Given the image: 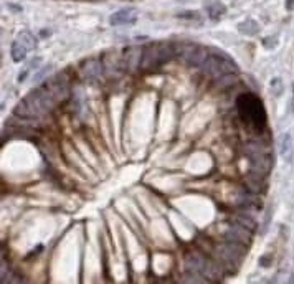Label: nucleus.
<instances>
[{
	"mask_svg": "<svg viewBox=\"0 0 294 284\" xmlns=\"http://www.w3.org/2000/svg\"><path fill=\"white\" fill-rule=\"evenodd\" d=\"M237 108L243 121L253 129L261 131L266 124V111L261 101L251 92H245L237 99Z\"/></svg>",
	"mask_w": 294,
	"mask_h": 284,
	"instance_id": "nucleus-2",
	"label": "nucleus"
},
{
	"mask_svg": "<svg viewBox=\"0 0 294 284\" xmlns=\"http://www.w3.org/2000/svg\"><path fill=\"white\" fill-rule=\"evenodd\" d=\"M225 238H226V241H230V243H237V244H242V246H246V244L251 243V230L235 223L233 227H230L225 231Z\"/></svg>",
	"mask_w": 294,
	"mask_h": 284,
	"instance_id": "nucleus-8",
	"label": "nucleus"
},
{
	"mask_svg": "<svg viewBox=\"0 0 294 284\" xmlns=\"http://www.w3.org/2000/svg\"><path fill=\"white\" fill-rule=\"evenodd\" d=\"M202 70L209 76L215 78V79L233 75V73L238 71L231 59L228 56H225L223 53H210L209 58H207L205 65L202 66Z\"/></svg>",
	"mask_w": 294,
	"mask_h": 284,
	"instance_id": "nucleus-3",
	"label": "nucleus"
},
{
	"mask_svg": "<svg viewBox=\"0 0 294 284\" xmlns=\"http://www.w3.org/2000/svg\"><path fill=\"white\" fill-rule=\"evenodd\" d=\"M270 255H264V256H261V260H259V264H261L263 268H268L270 264H271V261H270Z\"/></svg>",
	"mask_w": 294,
	"mask_h": 284,
	"instance_id": "nucleus-20",
	"label": "nucleus"
},
{
	"mask_svg": "<svg viewBox=\"0 0 294 284\" xmlns=\"http://www.w3.org/2000/svg\"><path fill=\"white\" fill-rule=\"evenodd\" d=\"M246 155H248L250 162L253 165V170L263 175L268 174L271 169V159L259 145H255V144L246 145Z\"/></svg>",
	"mask_w": 294,
	"mask_h": 284,
	"instance_id": "nucleus-6",
	"label": "nucleus"
},
{
	"mask_svg": "<svg viewBox=\"0 0 294 284\" xmlns=\"http://www.w3.org/2000/svg\"><path fill=\"white\" fill-rule=\"evenodd\" d=\"M81 76L86 81H95L101 76V63L96 59H86L81 66Z\"/></svg>",
	"mask_w": 294,
	"mask_h": 284,
	"instance_id": "nucleus-10",
	"label": "nucleus"
},
{
	"mask_svg": "<svg viewBox=\"0 0 294 284\" xmlns=\"http://www.w3.org/2000/svg\"><path fill=\"white\" fill-rule=\"evenodd\" d=\"M245 185H246V190L251 192V194H259V192H263L266 188V183L263 180V174H258V172H255V174H251L245 178Z\"/></svg>",
	"mask_w": 294,
	"mask_h": 284,
	"instance_id": "nucleus-12",
	"label": "nucleus"
},
{
	"mask_svg": "<svg viewBox=\"0 0 294 284\" xmlns=\"http://www.w3.org/2000/svg\"><path fill=\"white\" fill-rule=\"evenodd\" d=\"M237 223L242 225V227H245V228L251 230V231L256 228V222L253 220V218L246 216V215H238V216H237Z\"/></svg>",
	"mask_w": 294,
	"mask_h": 284,
	"instance_id": "nucleus-17",
	"label": "nucleus"
},
{
	"mask_svg": "<svg viewBox=\"0 0 294 284\" xmlns=\"http://www.w3.org/2000/svg\"><path fill=\"white\" fill-rule=\"evenodd\" d=\"M173 56V48L170 45L165 43H156L149 45L142 50V68H151V66H156L160 63H165L167 59H170Z\"/></svg>",
	"mask_w": 294,
	"mask_h": 284,
	"instance_id": "nucleus-4",
	"label": "nucleus"
},
{
	"mask_svg": "<svg viewBox=\"0 0 294 284\" xmlns=\"http://www.w3.org/2000/svg\"><path fill=\"white\" fill-rule=\"evenodd\" d=\"M238 30L242 31L243 35L253 37V35H256V33L259 31V25L255 22V20L248 18V20H245V22H242V23L238 25Z\"/></svg>",
	"mask_w": 294,
	"mask_h": 284,
	"instance_id": "nucleus-16",
	"label": "nucleus"
},
{
	"mask_svg": "<svg viewBox=\"0 0 294 284\" xmlns=\"http://www.w3.org/2000/svg\"><path fill=\"white\" fill-rule=\"evenodd\" d=\"M226 7L222 2H210L207 5V15H209L210 20H218L225 15Z\"/></svg>",
	"mask_w": 294,
	"mask_h": 284,
	"instance_id": "nucleus-15",
	"label": "nucleus"
},
{
	"mask_svg": "<svg viewBox=\"0 0 294 284\" xmlns=\"http://www.w3.org/2000/svg\"><path fill=\"white\" fill-rule=\"evenodd\" d=\"M35 45H37V40L33 38L32 33H28V31H20L18 37L13 40L12 48H10L12 59H13L15 63L25 61V58H26V55H28V51L35 48Z\"/></svg>",
	"mask_w": 294,
	"mask_h": 284,
	"instance_id": "nucleus-5",
	"label": "nucleus"
},
{
	"mask_svg": "<svg viewBox=\"0 0 294 284\" xmlns=\"http://www.w3.org/2000/svg\"><path fill=\"white\" fill-rule=\"evenodd\" d=\"M209 55L210 51L200 45H185L180 48V56L184 61H187L190 66H195V68H202Z\"/></svg>",
	"mask_w": 294,
	"mask_h": 284,
	"instance_id": "nucleus-7",
	"label": "nucleus"
},
{
	"mask_svg": "<svg viewBox=\"0 0 294 284\" xmlns=\"http://www.w3.org/2000/svg\"><path fill=\"white\" fill-rule=\"evenodd\" d=\"M66 91H68V83L62 76L51 78L50 81L43 83L40 88L30 91L22 101L17 104L15 114L18 117H40L45 116L55 109L58 103H62L66 98Z\"/></svg>",
	"mask_w": 294,
	"mask_h": 284,
	"instance_id": "nucleus-1",
	"label": "nucleus"
},
{
	"mask_svg": "<svg viewBox=\"0 0 294 284\" xmlns=\"http://www.w3.org/2000/svg\"><path fill=\"white\" fill-rule=\"evenodd\" d=\"M292 103H294V91H292ZM292 111H294V104H292Z\"/></svg>",
	"mask_w": 294,
	"mask_h": 284,
	"instance_id": "nucleus-22",
	"label": "nucleus"
},
{
	"mask_svg": "<svg viewBox=\"0 0 294 284\" xmlns=\"http://www.w3.org/2000/svg\"><path fill=\"white\" fill-rule=\"evenodd\" d=\"M40 65H42V58H40V56L30 59V61L23 66V70L18 73L17 81H18V83H23V81H26V78H28V76L32 75V73L37 70V68H40Z\"/></svg>",
	"mask_w": 294,
	"mask_h": 284,
	"instance_id": "nucleus-14",
	"label": "nucleus"
},
{
	"mask_svg": "<svg viewBox=\"0 0 294 284\" xmlns=\"http://www.w3.org/2000/svg\"><path fill=\"white\" fill-rule=\"evenodd\" d=\"M286 9H288V10L294 9V0H286Z\"/></svg>",
	"mask_w": 294,
	"mask_h": 284,
	"instance_id": "nucleus-21",
	"label": "nucleus"
},
{
	"mask_svg": "<svg viewBox=\"0 0 294 284\" xmlns=\"http://www.w3.org/2000/svg\"><path fill=\"white\" fill-rule=\"evenodd\" d=\"M50 71H51V66H46V68L37 71V75L33 76V83H40V81H42V79L46 76V73H50Z\"/></svg>",
	"mask_w": 294,
	"mask_h": 284,
	"instance_id": "nucleus-19",
	"label": "nucleus"
},
{
	"mask_svg": "<svg viewBox=\"0 0 294 284\" xmlns=\"http://www.w3.org/2000/svg\"><path fill=\"white\" fill-rule=\"evenodd\" d=\"M271 91H273V94H275V96H279L283 92V83H281V79H279V78H275L271 81Z\"/></svg>",
	"mask_w": 294,
	"mask_h": 284,
	"instance_id": "nucleus-18",
	"label": "nucleus"
},
{
	"mask_svg": "<svg viewBox=\"0 0 294 284\" xmlns=\"http://www.w3.org/2000/svg\"><path fill=\"white\" fill-rule=\"evenodd\" d=\"M141 61H142V50H137V48L128 50L126 51V56L123 58V65L128 70L136 68V66H141Z\"/></svg>",
	"mask_w": 294,
	"mask_h": 284,
	"instance_id": "nucleus-13",
	"label": "nucleus"
},
{
	"mask_svg": "<svg viewBox=\"0 0 294 284\" xmlns=\"http://www.w3.org/2000/svg\"><path fill=\"white\" fill-rule=\"evenodd\" d=\"M279 154L284 159L286 162L291 164L294 161V144H292V137L289 132L281 136V141H279Z\"/></svg>",
	"mask_w": 294,
	"mask_h": 284,
	"instance_id": "nucleus-11",
	"label": "nucleus"
},
{
	"mask_svg": "<svg viewBox=\"0 0 294 284\" xmlns=\"http://www.w3.org/2000/svg\"><path fill=\"white\" fill-rule=\"evenodd\" d=\"M136 22H137V10L136 9H121L109 17V23L112 26L134 25Z\"/></svg>",
	"mask_w": 294,
	"mask_h": 284,
	"instance_id": "nucleus-9",
	"label": "nucleus"
}]
</instances>
